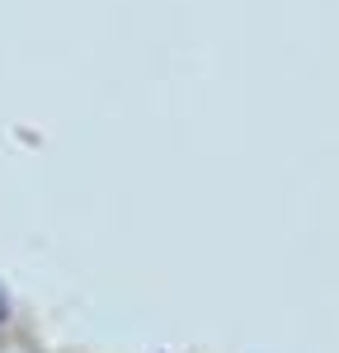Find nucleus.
I'll return each instance as SVG.
<instances>
[{"label":"nucleus","instance_id":"obj_1","mask_svg":"<svg viewBox=\"0 0 339 353\" xmlns=\"http://www.w3.org/2000/svg\"><path fill=\"white\" fill-rule=\"evenodd\" d=\"M0 321H10V301H5V292H0Z\"/></svg>","mask_w":339,"mask_h":353}]
</instances>
